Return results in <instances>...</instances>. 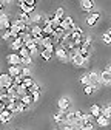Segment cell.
Listing matches in <instances>:
<instances>
[{
	"label": "cell",
	"mask_w": 111,
	"mask_h": 130,
	"mask_svg": "<svg viewBox=\"0 0 111 130\" xmlns=\"http://www.w3.org/2000/svg\"><path fill=\"white\" fill-rule=\"evenodd\" d=\"M102 42H103L105 45H111V34H109L108 31L102 34Z\"/></svg>",
	"instance_id": "83f0119b"
},
{
	"label": "cell",
	"mask_w": 111,
	"mask_h": 130,
	"mask_svg": "<svg viewBox=\"0 0 111 130\" xmlns=\"http://www.w3.org/2000/svg\"><path fill=\"white\" fill-rule=\"evenodd\" d=\"M82 130H94V125H93V122H88V124H85V125L82 127Z\"/></svg>",
	"instance_id": "836d02e7"
},
{
	"label": "cell",
	"mask_w": 111,
	"mask_h": 130,
	"mask_svg": "<svg viewBox=\"0 0 111 130\" xmlns=\"http://www.w3.org/2000/svg\"><path fill=\"white\" fill-rule=\"evenodd\" d=\"M26 5H31V6H36V0H23Z\"/></svg>",
	"instance_id": "f35d334b"
},
{
	"label": "cell",
	"mask_w": 111,
	"mask_h": 130,
	"mask_svg": "<svg viewBox=\"0 0 111 130\" xmlns=\"http://www.w3.org/2000/svg\"><path fill=\"white\" fill-rule=\"evenodd\" d=\"M54 54L57 56V59H59L60 62H68V60H70V54H68V51L65 50V48H62V46L56 48V53H54Z\"/></svg>",
	"instance_id": "277c9868"
},
{
	"label": "cell",
	"mask_w": 111,
	"mask_h": 130,
	"mask_svg": "<svg viewBox=\"0 0 111 130\" xmlns=\"http://www.w3.org/2000/svg\"><path fill=\"white\" fill-rule=\"evenodd\" d=\"M15 88H17V93H19V96L20 98H23V96H26L29 91H28V88L25 87V85H15Z\"/></svg>",
	"instance_id": "7402d4cb"
},
{
	"label": "cell",
	"mask_w": 111,
	"mask_h": 130,
	"mask_svg": "<svg viewBox=\"0 0 111 130\" xmlns=\"http://www.w3.org/2000/svg\"><path fill=\"white\" fill-rule=\"evenodd\" d=\"M9 37H12V36H11V28H9V29H2V39L6 40V39H9Z\"/></svg>",
	"instance_id": "f1b7e54d"
},
{
	"label": "cell",
	"mask_w": 111,
	"mask_h": 130,
	"mask_svg": "<svg viewBox=\"0 0 111 130\" xmlns=\"http://www.w3.org/2000/svg\"><path fill=\"white\" fill-rule=\"evenodd\" d=\"M23 45H25V42H23L20 37H17V39H14V40L11 42V45H9V46H11V50H12V51L17 53V51L20 50V48H22Z\"/></svg>",
	"instance_id": "4fadbf2b"
},
{
	"label": "cell",
	"mask_w": 111,
	"mask_h": 130,
	"mask_svg": "<svg viewBox=\"0 0 111 130\" xmlns=\"http://www.w3.org/2000/svg\"><path fill=\"white\" fill-rule=\"evenodd\" d=\"M42 28H43V36H53L54 34V28L51 23H43Z\"/></svg>",
	"instance_id": "ac0fdd59"
},
{
	"label": "cell",
	"mask_w": 111,
	"mask_h": 130,
	"mask_svg": "<svg viewBox=\"0 0 111 130\" xmlns=\"http://www.w3.org/2000/svg\"><path fill=\"white\" fill-rule=\"evenodd\" d=\"M28 91H29V93H34V91H40V88H39V85H37V84H34L31 88H28Z\"/></svg>",
	"instance_id": "e575fe53"
},
{
	"label": "cell",
	"mask_w": 111,
	"mask_h": 130,
	"mask_svg": "<svg viewBox=\"0 0 111 130\" xmlns=\"http://www.w3.org/2000/svg\"><path fill=\"white\" fill-rule=\"evenodd\" d=\"M62 130H74V125H71V124H63V128Z\"/></svg>",
	"instance_id": "8d00e7d4"
},
{
	"label": "cell",
	"mask_w": 111,
	"mask_h": 130,
	"mask_svg": "<svg viewBox=\"0 0 111 130\" xmlns=\"http://www.w3.org/2000/svg\"><path fill=\"white\" fill-rule=\"evenodd\" d=\"M29 63H33V56L23 57V59H22V65H29Z\"/></svg>",
	"instance_id": "d6a6232c"
},
{
	"label": "cell",
	"mask_w": 111,
	"mask_h": 130,
	"mask_svg": "<svg viewBox=\"0 0 111 130\" xmlns=\"http://www.w3.org/2000/svg\"><path fill=\"white\" fill-rule=\"evenodd\" d=\"M57 107L62 111H68V108H70V99H68V98H60L59 102H57Z\"/></svg>",
	"instance_id": "30bf717a"
},
{
	"label": "cell",
	"mask_w": 111,
	"mask_h": 130,
	"mask_svg": "<svg viewBox=\"0 0 111 130\" xmlns=\"http://www.w3.org/2000/svg\"><path fill=\"white\" fill-rule=\"evenodd\" d=\"M88 60H90V59H85L80 53H79L77 56H74V57L71 59L73 65H74V67H79V68H85L86 65H88Z\"/></svg>",
	"instance_id": "7a4b0ae2"
},
{
	"label": "cell",
	"mask_w": 111,
	"mask_h": 130,
	"mask_svg": "<svg viewBox=\"0 0 111 130\" xmlns=\"http://www.w3.org/2000/svg\"><path fill=\"white\" fill-rule=\"evenodd\" d=\"M54 121L57 124H66V111L59 110L57 113H54Z\"/></svg>",
	"instance_id": "9c48e42d"
},
{
	"label": "cell",
	"mask_w": 111,
	"mask_h": 130,
	"mask_svg": "<svg viewBox=\"0 0 111 130\" xmlns=\"http://www.w3.org/2000/svg\"><path fill=\"white\" fill-rule=\"evenodd\" d=\"M29 48V51H31V56H34L39 53V43H31V45H26Z\"/></svg>",
	"instance_id": "4316f807"
},
{
	"label": "cell",
	"mask_w": 111,
	"mask_h": 130,
	"mask_svg": "<svg viewBox=\"0 0 111 130\" xmlns=\"http://www.w3.org/2000/svg\"><path fill=\"white\" fill-rule=\"evenodd\" d=\"M14 85H15L14 77L9 73H2V74H0V87H2V88H11Z\"/></svg>",
	"instance_id": "6da1fadb"
},
{
	"label": "cell",
	"mask_w": 111,
	"mask_h": 130,
	"mask_svg": "<svg viewBox=\"0 0 111 130\" xmlns=\"http://www.w3.org/2000/svg\"><path fill=\"white\" fill-rule=\"evenodd\" d=\"M93 8H94V2H93V0H80V9L82 11L91 12Z\"/></svg>",
	"instance_id": "8fae6325"
},
{
	"label": "cell",
	"mask_w": 111,
	"mask_h": 130,
	"mask_svg": "<svg viewBox=\"0 0 111 130\" xmlns=\"http://www.w3.org/2000/svg\"><path fill=\"white\" fill-rule=\"evenodd\" d=\"M29 15H31V23H39L42 20V14H39V12H33Z\"/></svg>",
	"instance_id": "d4e9b609"
},
{
	"label": "cell",
	"mask_w": 111,
	"mask_h": 130,
	"mask_svg": "<svg viewBox=\"0 0 111 130\" xmlns=\"http://www.w3.org/2000/svg\"><path fill=\"white\" fill-rule=\"evenodd\" d=\"M31 94H33V98H34V102H37L39 98H40V91H34V93H31Z\"/></svg>",
	"instance_id": "d590c367"
},
{
	"label": "cell",
	"mask_w": 111,
	"mask_h": 130,
	"mask_svg": "<svg viewBox=\"0 0 111 130\" xmlns=\"http://www.w3.org/2000/svg\"><path fill=\"white\" fill-rule=\"evenodd\" d=\"M36 82H34V80H33V77H31V76H26L25 77V80H23V84L22 85H25L26 88H31V87H33Z\"/></svg>",
	"instance_id": "484cf974"
},
{
	"label": "cell",
	"mask_w": 111,
	"mask_h": 130,
	"mask_svg": "<svg viewBox=\"0 0 111 130\" xmlns=\"http://www.w3.org/2000/svg\"><path fill=\"white\" fill-rule=\"evenodd\" d=\"M11 118H12V113L9 111V110H2V111H0V121H2L3 124L5 122H9L11 121Z\"/></svg>",
	"instance_id": "2e32d148"
},
{
	"label": "cell",
	"mask_w": 111,
	"mask_h": 130,
	"mask_svg": "<svg viewBox=\"0 0 111 130\" xmlns=\"http://www.w3.org/2000/svg\"><path fill=\"white\" fill-rule=\"evenodd\" d=\"M15 104H17V113H23V111H26L28 107H29V105H26L25 102H22V99L15 101Z\"/></svg>",
	"instance_id": "44dd1931"
},
{
	"label": "cell",
	"mask_w": 111,
	"mask_h": 130,
	"mask_svg": "<svg viewBox=\"0 0 111 130\" xmlns=\"http://www.w3.org/2000/svg\"><path fill=\"white\" fill-rule=\"evenodd\" d=\"M99 17H100V14H99V12H91L88 17H86V23H88L90 26H94V25L97 23Z\"/></svg>",
	"instance_id": "5bb4252c"
},
{
	"label": "cell",
	"mask_w": 111,
	"mask_h": 130,
	"mask_svg": "<svg viewBox=\"0 0 111 130\" xmlns=\"http://www.w3.org/2000/svg\"><path fill=\"white\" fill-rule=\"evenodd\" d=\"M91 46H93V39L91 37H85L83 39V43H82V48H85V50H91Z\"/></svg>",
	"instance_id": "603a6c76"
},
{
	"label": "cell",
	"mask_w": 111,
	"mask_h": 130,
	"mask_svg": "<svg viewBox=\"0 0 111 130\" xmlns=\"http://www.w3.org/2000/svg\"><path fill=\"white\" fill-rule=\"evenodd\" d=\"M80 84H83L85 87L90 85V77H88V74H83V76L80 77Z\"/></svg>",
	"instance_id": "1f68e13d"
},
{
	"label": "cell",
	"mask_w": 111,
	"mask_h": 130,
	"mask_svg": "<svg viewBox=\"0 0 111 130\" xmlns=\"http://www.w3.org/2000/svg\"><path fill=\"white\" fill-rule=\"evenodd\" d=\"M53 53H56V48H54V46H53V48H43L42 53H40V56H42V59H45V60H50V59L53 57Z\"/></svg>",
	"instance_id": "7c38bea8"
},
{
	"label": "cell",
	"mask_w": 111,
	"mask_h": 130,
	"mask_svg": "<svg viewBox=\"0 0 111 130\" xmlns=\"http://www.w3.org/2000/svg\"><path fill=\"white\" fill-rule=\"evenodd\" d=\"M90 113L93 115V118H99V116L102 115V108H100L97 104H94V105L90 107Z\"/></svg>",
	"instance_id": "e0dca14e"
},
{
	"label": "cell",
	"mask_w": 111,
	"mask_h": 130,
	"mask_svg": "<svg viewBox=\"0 0 111 130\" xmlns=\"http://www.w3.org/2000/svg\"><path fill=\"white\" fill-rule=\"evenodd\" d=\"M54 130H59V128H54Z\"/></svg>",
	"instance_id": "60d3db41"
},
{
	"label": "cell",
	"mask_w": 111,
	"mask_h": 130,
	"mask_svg": "<svg viewBox=\"0 0 111 130\" xmlns=\"http://www.w3.org/2000/svg\"><path fill=\"white\" fill-rule=\"evenodd\" d=\"M22 102H25L26 105H31V104L34 102V98H33V94H31V93H28L26 96H23V98H22Z\"/></svg>",
	"instance_id": "cb8c5ba5"
},
{
	"label": "cell",
	"mask_w": 111,
	"mask_h": 130,
	"mask_svg": "<svg viewBox=\"0 0 111 130\" xmlns=\"http://www.w3.org/2000/svg\"><path fill=\"white\" fill-rule=\"evenodd\" d=\"M6 62L9 65H22V57L19 56V53H11L6 56Z\"/></svg>",
	"instance_id": "5b68a950"
},
{
	"label": "cell",
	"mask_w": 111,
	"mask_h": 130,
	"mask_svg": "<svg viewBox=\"0 0 111 130\" xmlns=\"http://www.w3.org/2000/svg\"><path fill=\"white\" fill-rule=\"evenodd\" d=\"M12 26V20H9V17L3 12V14H0V28L2 29H9Z\"/></svg>",
	"instance_id": "8992f818"
},
{
	"label": "cell",
	"mask_w": 111,
	"mask_h": 130,
	"mask_svg": "<svg viewBox=\"0 0 111 130\" xmlns=\"http://www.w3.org/2000/svg\"><path fill=\"white\" fill-rule=\"evenodd\" d=\"M66 124L79 125V118L76 115V111H66Z\"/></svg>",
	"instance_id": "ba28073f"
},
{
	"label": "cell",
	"mask_w": 111,
	"mask_h": 130,
	"mask_svg": "<svg viewBox=\"0 0 111 130\" xmlns=\"http://www.w3.org/2000/svg\"><path fill=\"white\" fill-rule=\"evenodd\" d=\"M96 87H97V85H86V87H85V93H86V94H93L94 91H96Z\"/></svg>",
	"instance_id": "f546056e"
},
{
	"label": "cell",
	"mask_w": 111,
	"mask_h": 130,
	"mask_svg": "<svg viewBox=\"0 0 111 130\" xmlns=\"http://www.w3.org/2000/svg\"><path fill=\"white\" fill-rule=\"evenodd\" d=\"M22 74H23V76H31V74H29V68L23 67V68H22Z\"/></svg>",
	"instance_id": "74e56055"
},
{
	"label": "cell",
	"mask_w": 111,
	"mask_h": 130,
	"mask_svg": "<svg viewBox=\"0 0 111 130\" xmlns=\"http://www.w3.org/2000/svg\"><path fill=\"white\" fill-rule=\"evenodd\" d=\"M106 70H108V71H111V63H108V65H106Z\"/></svg>",
	"instance_id": "ab89813d"
},
{
	"label": "cell",
	"mask_w": 111,
	"mask_h": 130,
	"mask_svg": "<svg viewBox=\"0 0 111 130\" xmlns=\"http://www.w3.org/2000/svg\"><path fill=\"white\" fill-rule=\"evenodd\" d=\"M17 53H19V56H20L22 59H23V57H29V56H31V51H29V48H28L26 45H23Z\"/></svg>",
	"instance_id": "ffe728a7"
},
{
	"label": "cell",
	"mask_w": 111,
	"mask_h": 130,
	"mask_svg": "<svg viewBox=\"0 0 111 130\" xmlns=\"http://www.w3.org/2000/svg\"><path fill=\"white\" fill-rule=\"evenodd\" d=\"M100 84L102 85H111V71H108L106 68L100 73Z\"/></svg>",
	"instance_id": "52a82bcc"
},
{
	"label": "cell",
	"mask_w": 111,
	"mask_h": 130,
	"mask_svg": "<svg viewBox=\"0 0 111 130\" xmlns=\"http://www.w3.org/2000/svg\"><path fill=\"white\" fill-rule=\"evenodd\" d=\"M6 73H9L12 77H17L19 74H22V68H20V65H9Z\"/></svg>",
	"instance_id": "9a60e30c"
},
{
	"label": "cell",
	"mask_w": 111,
	"mask_h": 130,
	"mask_svg": "<svg viewBox=\"0 0 111 130\" xmlns=\"http://www.w3.org/2000/svg\"><path fill=\"white\" fill-rule=\"evenodd\" d=\"M63 14H65V11H63V8H57V9H56V14H54V15H56L57 19H63V17H65V15H63Z\"/></svg>",
	"instance_id": "4dcf8cb0"
},
{
	"label": "cell",
	"mask_w": 111,
	"mask_h": 130,
	"mask_svg": "<svg viewBox=\"0 0 111 130\" xmlns=\"http://www.w3.org/2000/svg\"><path fill=\"white\" fill-rule=\"evenodd\" d=\"M96 121H97V124L100 127H109V118H106L103 115H100L99 118H96Z\"/></svg>",
	"instance_id": "d6986e66"
},
{
	"label": "cell",
	"mask_w": 111,
	"mask_h": 130,
	"mask_svg": "<svg viewBox=\"0 0 111 130\" xmlns=\"http://www.w3.org/2000/svg\"><path fill=\"white\" fill-rule=\"evenodd\" d=\"M62 28L65 29L66 32H71L74 28H76V25H74V20H73V17H70V15H65V17L62 19Z\"/></svg>",
	"instance_id": "3957f363"
}]
</instances>
